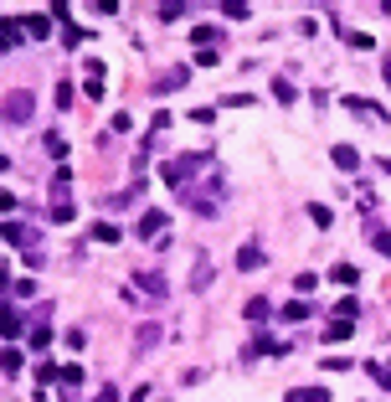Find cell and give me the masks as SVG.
I'll use <instances>...</instances> for the list:
<instances>
[{
  "label": "cell",
  "mask_w": 391,
  "mask_h": 402,
  "mask_svg": "<svg viewBox=\"0 0 391 402\" xmlns=\"http://www.w3.org/2000/svg\"><path fill=\"white\" fill-rule=\"evenodd\" d=\"M31 109H36L31 93H10L6 98V119H31Z\"/></svg>",
  "instance_id": "cell-3"
},
{
  "label": "cell",
  "mask_w": 391,
  "mask_h": 402,
  "mask_svg": "<svg viewBox=\"0 0 391 402\" xmlns=\"http://www.w3.org/2000/svg\"><path fill=\"white\" fill-rule=\"evenodd\" d=\"M36 382H42V387H47V382H62V371L51 366V361H42V366H36Z\"/></svg>",
  "instance_id": "cell-20"
},
{
  "label": "cell",
  "mask_w": 391,
  "mask_h": 402,
  "mask_svg": "<svg viewBox=\"0 0 391 402\" xmlns=\"http://www.w3.org/2000/svg\"><path fill=\"white\" fill-rule=\"evenodd\" d=\"M0 335H21V315L10 304H0Z\"/></svg>",
  "instance_id": "cell-7"
},
{
  "label": "cell",
  "mask_w": 391,
  "mask_h": 402,
  "mask_svg": "<svg viewBox=\"0 0 391 402\" xmlns=\"http://www.w3.org/2000/svg\"><path fill=\"white\" fill-rule=\"evenodd\" d=\"M31 351H51V330H31Z\"/></svg>",
  "instance_id": "cell-23"
},
{
  "label": "cell",
  "mask_w": 391,
  "mask_h": 402,
  "mask_svg": "<svg viewBox=\"0 0 391 402\" xmlns=\"http://www.w3.org/2000/svg\"><path fill=\"white\" fill-rule=\"evenodd\" d=\"M206 284H212V258H201V263H196V274H191V289L201 294Z\"/></svg>",
  "instance_id": "cell-8"
},
{
  "label": "cell",
  "mask_w": 391,
  "mask_h": 402,
  "mask_svg": "<svg viewBox=\"0 0 391 402\" xmlns=\"http://www.w3.org/2000/svg\"><path fill=\"white\" fill-rule=\"evenodd\" d=\"M309 217H314V227H319V232H324V227H330V222H335V212H330V206H319V201H314V206H309Z\"/></svg>",
  "instance_id": "cell-18"
},
{
  "label": "cell",
  "mask_w": 391,
  "mask_h": 402,
  "mask_svg": "<svg viewBox=\"0 0 391 402\" xmlns=\"http://www.w3.org/2000/svg\"><path fill=\"white\" fill-rule=\"evenodd\" d=\"M356 315H360L356 300H340V304H335V320H356Z\"/></svg>",
  "instance_id": "cell-22"
},
{
  "label": "cell",
  "mask_w": 391,
  "mask_h": 402,
  "mask_svg": "<svg viewBox=\"0 0 391 402\" xmlns=\"http://www.w3.org/2000/svg\"><path fill=\"white\" fill-rule=\"evenodd\" d=\"M16 36H21V21H6V16H0V52L16 47Z\"/></svg>",
  "instance_id": "cell-9"
},
{
  "label": "cell",
  "mask_w": 391,
  "mask_h": 402,
  "mask_svg": "<svg viewBox=\"0 0 391 402\" xmlns=\"http://www.w3.org/2000/svg\"><path fill=\"white\" fill-rule=\"evenodd\" d=\"M330 279H335V284H356L360 274H356V263H335V268H330Z\"/></svg>",
  "instance_id": "cell-12"
},
{
  "label": "cell",
  "mask_w": 391,
  "mask_h": 402,
  "mask_svg": "<svg viewBox=\"0 0 391 402\" xmlns=\"http://www.w3.org/2000/svg\"><path fill=\"white\" fill-rule=\"evenodd\" d=\"M289 402H330L324 387H309V392H289Z\"/></svg>",
  "instance_id": "cell-14"
},
{
  "label": "cell",
  "mask_w": 391,
  "mask_h": 402,
  "mask_svg": "<svg viewBox=\"0 0 391 402\" xmlns=\"http://www.w3.org/2000/svg\"><path fill=\"white\" fill-rule=\"evenodd\" d=\"M165 222H170L165 212H145V217L134 222V232H139V238H160V232H165Z\"/></svg>",
  "instance_id": "cell-2"
},
{
  "label": "cell",
  "mask_w": 391,
  "mask_h": 402,
  "mask_svg": "<svg viewBox=\"0 0 391 402\" xmlns=\"http://www.w3.org/2000/svg\"><path fill=\"white\" fill-rule=\"evenodd\" d=\"M309 309H314L309 300H294V304H283V320H309Z\"/></svg>",
  "instance_id": "cell-13"
},
{
  "label": "cell",
  "mask_w": 391,
  "mask_h": 402,
  "mask_svg": "<svg viewBox=\"0 0 391 402\" xmlns=\"http://www.w3.org/2000/svg\"><path fill=\"white\" fill-rule=\"evenodd\" d=\"M26 31H31V36H47L51 21H47V16H31V21H26Z\"/></svg>",
  "instance_id": "cell-24"
},
{
  "label": "cell",
  "mask_w": 391,
  "mask_h": 402,
  "mask_svg": "<svg viewBox=\"0 0 391 402\" xmlns=\"http://www.w3.org/2000/svg\"><path fill=\"white\" fill-rule=\"evenodd\" d=\"M83 382V366H62V387H77Z\"/></svg>",
  "instance_id": "cell-27"
},
{
  "label": "cell",
  "mask_w": 391,
  "mask_h": 402,
  "mask_svg": "<svg viewBox=\"0 0 391 402\" xmlns=\"http://www.w3.org/2000/svg\"><path fill=\"white\" fill-rule=\"evenodd\" d=\"M6 242H16V248H31V242H36V227H26V222H6Z\"/></svg>",
  "instance_id": "cell-4"
},
{
  "label": "cell",
  "mask_w": 391,
  "mask_h": 402,
  "mask_svg": "<svg viewBox=\"0 0 391 402\" xmlns=\"http://www.w3.org/2000/svg\"><path fill=\"white\" fill-rule=\"evenodd\" d=\"M93 238H98V242H119V227H113V222H98Z\"/></svg>",
  "instance_id": "cell-21"
},
{
  "label": "cell",
  "mask_w": 391,
  "mask_h": 402,
  "mask_svg": "<svg viewBox=\"0 0 391 402\" xmlns=\"http://www.w3.org/2000/svg\"><path fill=\"white\" fill-rule=\"evenodd\" d=\"M134 341H139V351H145V346H160V325H139Z\"/></svg>",
  "instance_id": "cell-16"
},
{
  "label": "cell",
  "mask_w": 391,
  "mask_h": 402,
  "mask_svg": "<svg viewBox=\"0 0 391 402\" xmlns=\"http://www.w3.org/2000/svg\"><path fill=\"white\" fill-rule=\"evenodd\" d=\"M330 160L340 165V171H356V165H360V150H356V145H335V150H330Z\"/></svg>",
  "instance_id": "cell-6"
},
{
  "label": "cell",
  "mask_w": 391,
  "mask_h": 402,
  "mask_svg": "<svg viewBox=\"0 0 391 402\" xmlns=\"http://www.w3.org/2000/svg\"><path fill=\"white\" fill-rule=\"evenodd\" d=\"M93 402H119V387H109V382H103V392H98Z\"/></svg>",
  "instance_id": "cell-29"
},
{
  "label": "cell",
  "mask_w": 391,
  "mask_h": 402,
  "mask_svg": "<svg viewBox=\"0 0 391 402\" xmlns=\"http://www.w3.org/2000/svg\"><path fill=\"white\" fill-rule=\"evenodd\" d=\"M0 371H21V351L10 346V351H0Z\"/></svg>",
  "instance_id": "cell-19"
},
{
  "label": "cell",
  "mask_w": 391,
  "mask_h": 402,
  "mask_svg": "<svg viewBox=\"0 0 391 402\" xmlns=\"http://www.w3.org/2000/svg\"><path fill=\"white\" fill-rule=\"evenodd\" d=\"M221 10H227L232 21H247V16H253V6H247V0H227V6H221Z\"/></svg>",
  "instance_id": "cell-15"
},
{
  "label": "cell",
  "mask_w": 391,
  "mask_h": 402,
  "mask_svg": "<svg viewBox=\"0 0 391 402\" xmlns=\"http://www.w3.org/2000/svg\"><path fill=\"white\" fill-rule=\"evenodd\" d=\"M0 212H16V196H10L6 186H0Z\"/></svg>",
  "instance_id": "cell-30"
},
{
  "label": "cell",
  "mask_w": 391,
  "mask_h": 402,
  "mask_svg": "<svg viewBox=\"0 0 391 402\" xmlns=\"http://www.w3.org/2000/svg\"><path fill=\"white\" fill-rule=\"evenodd\" d=\"M139 289L150 294V304H160L165 294H170V284H165V274H160V268H150V274H139Z\"/></svg>",
  "instance_id": "cell-1"
},
{
  "label": "cell",
  "mask_w": 391,
  "mask_h": 402,
  "mask_svg": "<svg viewBox=\"0 0 391 402\" xmlns=\"http://www.w3.org/2000/svg\"><path fill=\"white\" fill-rule=\"evenodd\" d=\"M273 98H278V103H294L298 93H294V83H289V77H278V83H273Z\"/></svg>",
  "instance_id": "cell-17"
},
{
  "label": "cell",
  "mask_w": 391,
  "mask_h": 402,
  "mask_svg": "<svg viewBox=\"0 0 391 402\" xmlns=\"http://www.w3.org/2000/svg\"><path fill=\"white\" fill-rule=\"evenodd\" d=\"M51 222H72V201H57V206H51Z\"/></svg>",
  "instance_id": "cell-25"
},
{
  "label": "cell",
  "mask_w": 391,
  "mask_h": 402,
  "mask_svg": "<svg viewBox=\"0 0 391 402\" xmlns=\"http://www.w3.org/2000/svg\"><path fill=\"white\" fill-rule=\"evenodd\" d=\"M324 341H330V346H340V341H350V320H335V325H330V330H324Z\"/></svg>",
  "instance_id": "cell-11"
},
{
  "label": "cell",
  "mask_w": 391,
  "mask_h": 402,
  "mask_svg": "<svg viewBox=\"0 0 391 402\" xmlns=\"http://www.w3.org/2000/svg\"><path fill=\"white\" fill-rule=\"evenodd\" d=\"M273 315V304L263 300V294H257V300H247V320H268Z\"/></svg>",
  "instance_id": "cell-10"
},
{
  "label": "cell",
  "mask_w": 391,
  "mask_h": 402,
  "mask_svg": "<svg viewBox=\"0 0 391 402\" xmlns=\"http://www.w3.org/2000/svg\"><path fill=\"white\" fill-rule=\"evenodd\" d=\"M237 268H242V274L263 268V248H257V242H242V253H237Z\"/></svg>",
  "instance_id": "cell-5"
},
{
  "label": "cell",
  "mask_w": 391,
  "mask_h": 402,
  "mask_svg": "<svg viewBox=\"0 0 391 402\" xmlns=\"http://www.w3.org/2000/svg\"><path fill=\"white\" fill-rule=\"evenodd\" d=\"M381 10H386V16H391V0H386V6H381Z\"/></svg>",
  "instance_id": "cell-32"
},
{
  "label": "cell",
  "mask_w": 391,
  "mask_h": 402,
  "mask_svg": "<svg viewBox=\"0 0 391 402\" xmlns=\"http://www.w3.org/2000/svg\"><path fill=\"white\" fill-rule=\"evenodd\" d=\"M160 16H165V21H180V16H186V6H175V0H165V6H160Z\"/></svg>",
  "instance_id": "cell-26"
},
{
  "label": "cell",
  "mask_w": 391,
  "mask_h": 402,
  "mask_svg": "<svg viewBox=\"0 0 391 402\" xmlns=\"http://www.w3.org/2000/svg\"><path fill=\"white\" fill-rule=\"evenodd\" d=\"M371 242H376L381 253H391V232H371Z\"/></svg>",
  "instance_id": "cell-28"
},
{
  "label": "cell",
  "mask_w": 391,
  "mask_h": 402,
  "mask_svg": "<svg viewBox=\"0 0 391 402\" xmlns=\"http://www.w3.org/2000/svg\"><path fill=\"white\" fill-rule=\"evenodd\" d=\"M381 77H386V88H391V57H386V62H381Z\"/></svg>",
  "instance_id": "cell-31"
}]
</instances>
